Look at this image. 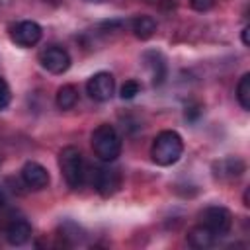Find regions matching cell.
Listing matches in <instances>:
<instances>
[{
    "label": "cell",
    "mask_w": 250,
    "mask_h": 250,
    "mask_svg": "<svg viewBox=\"0 0 250 250\" xmlns=\"http://www.w3.org/2000/svg\"><path fill=\"white\" fill-rule=\"evenodd\" d=\"M184 152V141L176 131H160L150 146L152 162L158 166H172L180 160Z\"/></svg>",
    "instance_id": "obj_1"
},
{
    "label": "cell",
    "mask_w": 250,
    "mask_h": 250,
    "mask_svg": "<svg viewBox=\"0 0 250 250\" xmlns=\"http://www.w3.org/2000/svg\"><path fill=\"white\" fill-rule=\"evenodd\" d=\"M94 154L104 162H113L121 154V137L115 131V127L102 123L92 131L90 137Z\"/></svg>",
    "instance_id": "obj_2"
},
{
    "label": "cell",
    "mask_w": 250,
    "mask_h": 250,
    "mask_svg": "<svg viewBox=\"0 0 250 250\" xmlns=\"http://www.w3.org/2000/svg\"><path fill=\"white\" fill-rule=\"evenodd\" d=\"M59 168L70 189H80L86 182V164L76 146H64L59 152Z\"/></svg>",
    "instance_id": "obj_3"
},
{
    "label": "cell",
    "mask_w": 250,
    "mask_h": 250,
    "mask_svg": "<svg viewBox=\"0 0 250 250\" xmlns=\"http://www.w3.org/2000/svg\"><path fill=\"white\" fill-rule=\"evenodd\" d=\"M199 221L203 227H207L211 232H215L219 238L225 236L230 229H232V213L227 209V207H221V205H211V207H205L201 213H199Z\"/></svg>",
    "instance_id": "obj_4"
},
{
    "label": "cell",
    "mask_w": 250,
    "mask_h": 250,
    "mask_svg": "<svg viewBox=\"0 0 250 250\" xmlns=\"http://www.w3.org/2000/svg\"><path fill=\"white\" fill-rule=\"evenodd\" d=\"M39 62H41V66L47 72H51V74H62V72H66L70 68L72 59H70V55H68L66 49H62L59 45H49V47H45L39 53Z\"/></svg>",
    "instance_id": "obj_5"
},
{
    "label": "cell",
    "mask_w": 250,
    "mask_h": 250,
    "mask_svg": "<svg viewBox=\"0 0 250 250\" xmlns=\"http://www.w3.org/2000/svg\"><path fill=\"white\" fill-rule=\"evenodd\" d=\"M43 29L37 21L33 20H21L10 27V39L18 47H33L41 41Z\"/></svg>",
    "instance_id": "obj_6"
},
{
    "label": "cell",
    "mask_w": 250,
    "mask_h": 250,
    "mask_svg": "<svg viewBox=\"0 0 250 250\" xmlns=\"http://www.w3.org/2000/svg\"><path fill=\"white\" fill-rule=\"evenodd\" d=\"M92 184H94L96 191H98L102 197H111V195L117 193L119 188H121V174H119V170H115V168L100 166V168L94 170Z\"/></svg>",
    "instance_id": "obj_7"
},
{
    "label": "cell",
    "mask_w": 250,
    "mask_h": 250,
    "mask_svg": "<svg viewBox=\"0 0 250 250\" xmlns=\"http://www.w3.org/2000/svg\"><path fill=\"white\" fill-rule=\"evenodd\" d=\"M113 90H115V80L109 72L102 70V72H96L94 76L88 78L86 82V92L88 96L94 100V102H107L111 100L113 96Z\"/></svg>",
    "instance_id": "obj_8"
},
{
    "label": "cell",
    "mask_w": 250,
    "mask_h": 250,
    "mask_svg": "<svg viewBox=\"0 0 250 250\" xmlns=\"http://www.w3.org/2000/svg\"><path fill=\"white\" fill-rule=\"evenodd\" d=\"M21 182L29 188V189H43L49 186L51 182V176L47 172L45 166H41L39 162H25L23 168H21Z\"/></svg>",
    "instance_id": "obj_9"
},
{
    "label": "cell",
    "mask_w": 250,
    "mask_h": 250,
    "mask_svg": "<svg viewBox=\"0 0 250 250\" xmlns=\"http://www.w3.org/2000/svg\"><path fill=\"white\" fill-rule=\"evenodd\" d=\"M244 170H246V164L238 156H227V158L213 162V174L219 180H227V182L236 180L244 174Z\"/></svg>",
    "instance_id": "obj_10"
},
{
    "label": "cell",
    "mask_w": 250,
    "mask_h": 250,
    "mask_svg": "<svg viewBox=\"0 0 250 250\" xmlns=\"http://www.w3.org/2000/svg\"><path fill=\"white\" fill-rule=\"evenodd\" d=\"M4 238L12 246H23L31 238V225L25 219H12L4 229Z\"/></svg>",
    "instance_id": "obj_11"
},
{
    "label": "cell",
    "mask_w": 250,
    "mask_h": 250,
    "mask_svg": "<svg viewBox=\"0 0 250 250\" xmlns=\"http://www.w3.org/2000/svg\"><path fill=\"white\" fill-rule=\"evenodd\" d=\"M217 238H219V236H217L215 232H211L207 227H203L201 223H199L197 227L189 229V232H188V242H189V246L199 248V250H205V248L215 246Z\"/></svg>",
    "instance_id": "obj_12"
},
{
    "label": "cell",
    "mask_w": 250,
    "mask_h": 250,
    "mask_svg": "<svg viewBox=\"0 0 250 250\" xmlns=\"http://www.w3.org/2000/svg\"><path fill=\"white\" fill-rule=\"evenodd\" d=\"M131 31H133V35H135L137 39L146 41V39H150V37L154 35V31H156V21H154V18H150V16H137V18L131 20Z\"/></svg>",
    "instance_id": "obj_13"
},
{
    "label": "cell",
    "mask_w": 250,
    "mask_h": 250,
    "mask_svg": "<svg viewBox=\"0 0 250 250\" xmlns=\"http://www.w3.org/2000/svg\"><path fill=\"white\" fill-rule=\"evenodd\" d=\"M145 61L148 62V68H150V74H152V84L158 86L164 82V76H166V62L162 59L160 53H146L145 55Z\"/></svg>",
    "instance_id": "obj_14"
},
{
    "label": "cell",
    "mask_w": 250,
    "mask_h": 250,
    "mask_svg": "<svg viewBox=\"0 0 250 250\" xmlns=\"http://www.w3.org/2000/svg\"><path fill=\"white\" fill-rule=\"evenodd\" d=\"M59 109H72L78 102V90L72 84H62L57 90V98H55Z\"/></svg>",
    "instance_id": "obj_15"
},
{
    "label": "cell",
    "mask_w": 250,
    "mask_h": 250,
    "mask_svg": "<svg viewBox=\"0 0 250 250\" xmlns=\"http://www.w3.org/2000/svg\"><path fill=\"white\" fill-rule=\"evenodd\" d=\"M236 100L242 109H250V74H242V78L236 84Z\"/></svg>",
    "instance_id": "obj_16"
},
{
    "label": "cell",
    "mask_w": 250,
    "mask_h": 250,
    "mask_svg": "<svg viewBox=\"0 0 250 250\" xmlns=\"http://www.w3.org/2000/svg\"><path fill=\"white\" fill-rule=\"evenodd\" d=\"M139 92H141V86H139L137 80H125L123 86H121V90H119V96L123 100H133Z\"/></svg>",
    "instance_id": "obj_17"
},
{
    "label": "cell",
    "mask_w": 250,
    "mask_h": 250,
    "mask_svg": "<svg viewBox=\"0 0 250 250\" xmlns=\"http://www.w3.org/2000/svg\"><path fill=\"white\" fill-rule=\"evenodd\" d=\"M12 102V90H10V84L6 82V78L0 76V109H6Z\"/></svg>",
    "instance_id": "obj_18"
},
{
    "label": "cell",
    "mask_w": 250,
    "mask_h": 250,
    "mask_svg": "<svg viewBox=\"0 0 250 250\" xmlns=\"http://www.w3.org/2000/svg\"><path fill=\"white\" fill-rule=\"evenodd\" d=\"M189 4H191L193 10H197V12H205V10H209V8L215 4V0H189Z\"/></svg>",
    "instance_id": "obj_19"
},
{
    "label": "cell",
    "mask_w": 250,
    "mask_h": 250,
    "mask_svg": "<svg viewBox=\"0 0 250 250\" xmlns=\"http://www.w3.org/2000/svg\"><path fill=\"white\" fill-rule=\"evenodd\" d=\"M248 31H250V29H248V25H246V27L242 29V43H244L246 47H248Z\"/></svg>",
    "instance_id": "obj_20"
},
{
    "label": "cell",
    "mask_w": 250,
    "mask_h": 250,
    "mask_svg": "<svg viewBox=\"0 0 250 250\" xmlns=\"http://www.w3.org/2000/svg\"><path fill=\"white\" fill-rule=\"evenodd\" d=\"M6 199H8V197H6V193H4V189L0 188V207H2V205H6Z\"/></svg>",
    "instance_id": "obj_21"
}]
</instances>
